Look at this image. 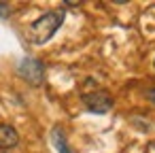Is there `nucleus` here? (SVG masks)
<instances>
[{
    "instance_id": "nucleus-1",
    "label": "nucleus",
    "mask_w": 155,
    "mask_h": 153,
    "mask_svg": "<svg viewBox=\"0 0 155 153\" xmlns=\"http://www.w3.org/2000/svg\"><path fill=\"white\" fill-rule=\"evenodd\" d=\"M64 17H66L64 9H55V11H49V13L41 15L28 28V41L34 43V45H45L60 30V26L64 24Z\"/></svg>"
},
{
    "instance_id": "nucleus-2",
    "label": "nucleus",
    "mask_w": 155,
    "mask_h": 153,
    "mask_svg": "<svg viewBox=\"0 0 155 153\" xmlns=\"http://www.w3.org/2000/svg\"><path fill=\"white\" fill-rule=\"evenodd\" d=\"M17 72H19V77L26 83H30L34 87L36 85H43V81H45V66L36 58H24L19 62V66H17Z\"/></svg>"
},
{
    "instance_id": "nucleus-3",
    "label": "nucleus",
    "mask_w": 155,
    "mask_h": 153,
    "mask_svg": "<svg viewBox=\"0 0 155 153\" xmlns=\"http://www.w3.org/2000/svg\"><path fill=\"white\" fill-rule=\"evenodd\" d=\"M81 100H83V104L87 106V111H89V113H96V115L108 113V111L113 108V104H115L113 96H110L108 91H104V89L87 91V94L81 96Z\"/></svg>"
},
{
    "instance_id": "nucleus-4",
    "label": "nucleus",
    "mask_w": 155,
    "mask_h": 153,
    "mask_svg": "<svg viewBox=\"0 0 155 153\" xmlns=\"http://www.w3.org/2000/svg\"><path fill=\"white\" fill-rule=\"evenodd\" d=\"M19 142V134L15 132V128L7 125V123H0V149H13Z\"/></svg>"
},
{
    "instance_id": "nucleus-5",
    "label": "nucleus",
    "mask_w": 155,
    "mask_h": 153,
    "mask_svg": "<svg viewBox=\"0 0 155 153\" xmlns=\"http://www.w3.org/2000/svg\"><path fill=\"white\" fill-rule=\"evenodd\" d=\"M51 142H53V147L58 149V153H72V149L68 147L66 136H64V132H62L60 128H53V130H51Z\"/></svg>"
},
{
    "instance_id": "nucleus-6",
    "label": "nucleus",
    "mask_w": 155,
    "mask_h": 153,
    "mask_svg": "<svg viewBox=\"0 0 155 153\" xmlns=\"http://www.w3.org/2000/svg\"><path fill=\"white\" fill-rule=\"evenodd\" d=\"M11 15V7L9 5H0V17H9Z\"/></svg>"
},
{
    "instance_id": "nucleus-7",
    "label": "nucleus",
    "mask_w": 155,
    "mask_h": 153,
    "mask_svg": "<svg viewBox=\"0 0 155 153\" xmlns=\"http://www.w3.org/2000/svg\"><path fill=\"white\" fill-rule=\"evenodd\" d=\"M144 96H147V100H151V102H155V87H151V89H147V91H144Z\"/></svg>"
},
{
    "instance_id": "nucleus-8",
    "label": "nucleus",
    "mask_w": 155,
    "mask_h": 153,
    "mask_svg": "<svg viewBox=\"0 0 155 153\" xmlns=\"http://www.w3.org/2000/svg\"><path fill=\"white\" fill-rule=\"evenodd\" d=\"M153 149H155V142H153Z\"/></svg>"
}]
</instances>
